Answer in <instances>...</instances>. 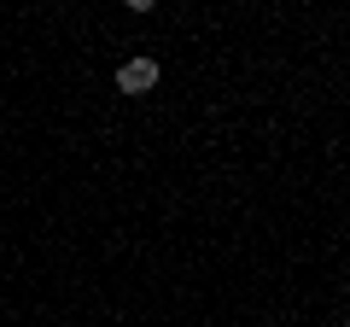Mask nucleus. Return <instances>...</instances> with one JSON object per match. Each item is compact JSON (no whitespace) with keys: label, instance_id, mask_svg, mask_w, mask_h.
Segmentation results:
<instances>
[{"label":"nucleus","instance_id":"f257e3e1","mask_svg":"<svg viewBox=\"0 0 350 327\" xmlns=\"http://www.w3.org/2000/svg\"><path fill=\"white\" fill-rule=\"evenodd\" d=\"M117 88H123V94H152V88H158V64H152V59L117 64Z\"/></svg>","mask_w":350,"mask_h":327},{"label":"nucleus","instance_id":"f03ea898","mask_svg":"<svg viewBox=\"0 0 350 327\" xmlns=\"http://www.w3.org/2000/svg\"><path fill=\"white\" fill-rule=\"evenodd\" d=\"M129 12H152V6H158V0H123Z\"/></svg>","mask_w":350,"mask_h":327}]
</instances>
